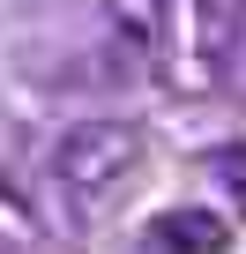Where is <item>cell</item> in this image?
<instances>
[{"instance_id": "6da1fadb", "label": "cell", "mask_w": 246, "mask_h": 254, "mask_svg": "<svg viewBox=\"0 0 246 254\" xmlns=\"http://www.w3.org/2000/svg\"><path fill=\"white\" fill-rule=\"evenodd\" d=\"M142 165H149V135L135 120H82V127H67V135L52 142V165H45L60 232H75V239L104 232L135 202Z\"/></svg>"}, {"instance_id": "5b68a950", "label": "cell", "mask_w": 246, "mask_h": 254, "mask_svg": "<svg viewBox=\"0 0 246 254\" xmlns=\"http://www.w3.org/2000/svg\"><path fill=\"white\" fill-rule=\"evenodd\" d=\"M157 8H164V0H112V15H119V30H127L135 45H149V38H157Z\"/></svg>"}, {"instance_id": "8992f818", "label": "cell", "mask_w": 246, "mask_h": 254, "mask_svg": "<svg viewBox=\"0 0 246 254\" xmlns=\"http://www.w3.org/2000/svg\"><path fill=\"white\" fill-rule=\"evenodd\" d=\"M209 165H216V180H231V187H239V209H246V150L231 142V150H216Z\"/></svg>"}, {"instance_id": "7a4b0ae2", "label": "cell", "mask_w": 246, "mask_h": 254, "mask_svg": "<svg viewBox=\"0 0 246 254\" xmlns=\"http://www.w3.org/2000/svg\"><path fill=\"white\" fill-rule=\"evenodd\" d=\"M246 45V0H164L157 8V67L179 97H216Z\"/></svg>"}, {"instance_id": "277c9868", "label": "cell", "mask_w": 246, "mask_h": 254, "mask_svg": "<svg viewBox=\"0 0 246 254\" xmlns=\"http://www.w3.org/2000/svg\"><path fill=\"white\" fill-rule=\"evenodd\" d=\"M0 254H45V239H38V217H30V202L0 180Z\"/></svg>"}, {"instance_id": "3957f363", "label": "cell", "mask_w": 246, "mask_h": 254, "mask_svg": "<svg viewBox=\"0 0 246 254\" xmlns=\"http://www.w3.org/2000/svg\"><path fill=\"white\" fill-rule=\"evenodd\" d=\"M142 239H149L157 254H231L239 224H231L224 209H164V217H149Z\"/></svg>"}]
</instances>
